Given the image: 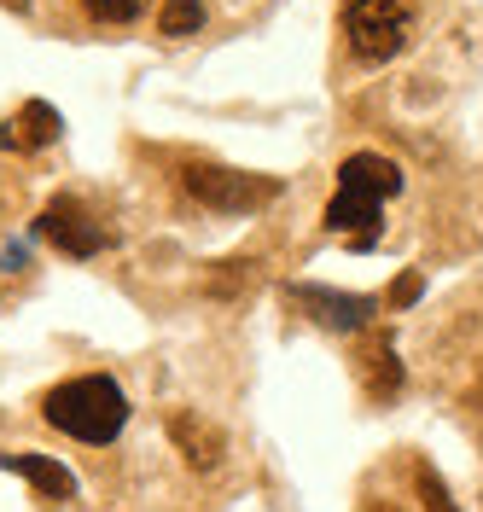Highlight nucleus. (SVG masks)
Instances as JSON below:
<instances>
[{
    "mask_svg": "<svg viewBox=\"0 0 483 512\" xmlns=\"http://www.w3.org/2000/svg\"><path fill=\"white\" fill-rule=\"evenodd\" d=\"M396 192H402V169L396 163L379 158V152H355L338 169V192L326 204V227L332 233H355V251H367L373 233H379V210Z\"/></svg>",
    "mask_w": 483,
    "mask_h": 512,
    "instance_id": "nucleus-1",
    "label": "nucleus"
},
{
    "mask_svg": "<svg viewBox=\"0 0 483 512\" xmlns=\"http://www.w3.org/2000/svg\"><path fill=\"white\" fill-rule=\"evenodd\" d=\"M47 425L53 431H65L76 443H117L123 437V425H129V396L117 390V379H105V373H88V379H70L59 390H47Z\"/></svg>",
    "mask_w": 483,
    "mask_h": 512,
    "instance_id": "nucleus-2",
    "label": "nucleus"
},
{
    "mask_svg": "<svg viewBox=\"0 0 483 512\" xmlns=\"http://www.w3.org/2000/svg\"><path fill=\"white\" fill-rule=\"evenodd\" d=\"M414 35V6L408 0H344V41L355 59L385 64L408 47Z\"/></svg>",
    "mask_w": 483,
    "mask_h": 512,
    "instance_id": "nucleus-3",
    "label": "nucleus"
},
{
    "mask_svg": "<svg viewBox=\"0 0 483 512\" xmlns=\"http://www.w3.org/2000/svg\"><path fill=\"white\" fill-rule=\"evenodd\" d=\"M181 181H187V198H198L204 210H227V216H251V210L280 198V181L245 175V169H222V163H193Z\"/></svg>",
    "mask_w": 483,
    "mask_h": 512,
    "instance_id": "nucleus-4",
    "label": "nucleus"
},
{
    "mask_svg": "<svg viewBox=\"0 0 483 512\" xmlns=\"http://www.w3.org/2000/svg\"><path fill=\"white\" fill-rule=\"evenodd\" d=\"M35 239H47L53 251H65V256H94V251L111 245L105 222H99L82 198H59V204H47L41 222H35Z\"/></svg>",
    "mask_w": 483,
    "mask_h": 512,
    "instance_id": "nucleus-5",
    "label": "nucleus"
},
{
    "mask_svg": "<svg viewBox=\"0 0 483 512\" xmlns=\"http://www.w3.org/2000/svg\"><path fill=\"white\" fill-rule=\"evenodd\" d=\"M291 303L309 309V320L315 326H332V332H355V326L373 320V303L367 297H338V291H326V286H291Z\"/></svg>",
    "mask_w": 483,
    "mask_h": 512,
    "instance_id": "nucleus-6",
    "label": "nucleus"
},
{
    "mask_svg": "<svg viewBox=\"0 0 483 512\" xmlns=\"http://www.w3.org/2000/svg\"><path fill=\"white\" fill-rule=\"evenodd\" d=\"M59 134H65L59 111H53L47 99H30L12 123H0V146H6V152H41V146L59 140Z\"/></svg>",
    "mask_w": 483,
    "mask_h": 512,
    "instance_id": "nucleus-7",
    "label": "nucleus"
},
{
    "mask_svg": "<svg viewBox=\"0 0 483 512\" xmlns=\"http://www.w3.org/2000/svg\"><path fill=\"white\" fill-rule=\"evenodd\" d=\"M0 466L18 472V478L30 483L35 495H47V501H70V495H76V478H70L65 460H47V454H6Z\"/></svg>",
    "mask_w": 483,
    "mask_h": 512,
    "instance_id": "nucleus-8",
    "label": "nucleus"
},
{
    "mask_svg": "<svg viewBox=\"0 0 483 512\" xmlns=\"http://www.w3.org/2000/svg\"><path fill=\"white\" fill-rule=\"evenodd\" d=\"M169 437H175V448L187 454V466H198V472L222 466V431L204 425L198 414H169Z\"/></svg>",
    "mask_w": 483,
    "mask_h": 512,
    "instance_id": "nucleus-9",
    "label": "nucleus"
},
{
    "mask_svg": "<svg viewBox=\"0 0 483 512\" xmlns=\"http://www.w3.org/2000/svg\"><path fill=\"white\" fill-rule=\"evenodd\" d=\"M361 367H367V390H373V396H396V390H402V361L390 350L373 344V350L361 355Z\"/></svg>",
    "mask_w": 483,
    "mask_h": 512,
    "instance_id": "nucleus-10",
    "label": "nucleus"
},
{
    "mask_svg": "<svg viewBox=\"0 0 483 512\" xmlns=\"http://www.w3.org/2000/svg\"><path fill=\"white\" fill-rule=\"evenodd\" d=\"M158 24H163V35H193L204 24V0H163Z\"/></svg>",
    "mask_w": 483,
    "mask_h": 512,
    "instance_id": "nucleus-11",
    "label": "nucleus"
},
{
    "mask_svg": "<svg viewBox=\"0 0 483 512\" xmlns=\"http://www.w3.org/2000/svg\"><path fill=\"white\" fill-rule=\"evenodd\" d=\"M82 12H88L94 24H134V18L146 12V0H82Z\"/></svg>",
    "mask_w": 483,
    "mask_h": 512,
    "instance_id": "nucleus-12",
    "label": "nucleus"
},
{
    "mask_svg": "<svg viewBox=\"0 0 483 512\" xmlns=\"http://www.w3.org/2000/svg\"><path fill=\"white\" fill-rule=\"evenodd\" d=\"M414 489H419V501H425L431 512H460V507H454V495L443 489V478H437L431 466H419V472H414Z\"/></svg>",
    "mask_w": 483,
    "mask_h": 512,
    "instance_id": "nucleus-13",
    "label": "nucleus"
},
{
    "mask_svg": "<svg viewBox=\"0 0 483 512\" xmlns=\"http://www.w3.org/2000/svg\"><path fill=\"white\" fill-rule=\"evenodd\" d=\"M414 297H419V274H414V268H408V274L396 280V309H408Z\"/></svg>",
    "mask_w": 483,
    "mask_h": 512,
    "instance_id": "nucleus-14",
    "label": "nucleus"
},
{
    "mask_svg": "<svg viewBox=\"0 0 483 512\" xmlns=\"http://www.w3.org/2000/svg\"><path fill=\"white\" fill-rule=\"evenodd\" d=\"M6 6H24V0H6Z\"/></svg>",
    "mask_w": 483,
    "mask_h": 512,
    "instance_id": "nucleus-15",
    "label": "nucleus"
},
{
    "mask_svg": "<svg viewBox=\"0 0 483 512\" xmlns=\"http://www.w3.org/2000/svg\"><path fill=\"white\" fill-rule=\"evenodd\" d=\"M373 512H390V507H373Z\"/></svg>",
    "mask_w": 483,
    "mask_h": 512,
    "instance_id": "nucleus-16",
    "label": "nucleus"
}]
</instances>
